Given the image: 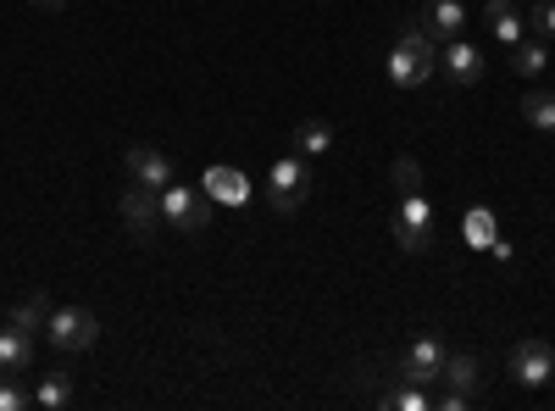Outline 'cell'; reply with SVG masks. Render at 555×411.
I'll list each match as a JSON object with an SVG mask.
<instances>
[{"mask_svg":"<svg viewBox=\"0 0 555 411\" xmlns=\"http://www.w3.org/2000/svg\"><path fill=\"white\" fill-rule=\"evenodd\" d=\"M434 67H439V39L428 28L405 23L400 39H395V51H389V84L395 89H416V84L434 78Z\"/></svg>","mask_w":555,"mask_h":411,"instance_id":"6da1fadb","label":"cell"},{"mask_svg":"<svg viewBox=\"0 0 555 411\" xmlns=\"http://www.w3.org/2000/svg\"><path fill=\"white\" fill-rule=\"evenodd\" d=\"M395 245L400 251H411V256H423L428 245H434V206H428V195L423 190H411V195H400V206H395Z\"/></svg>","mask_w":555,"mask_h":411,"instance_id":"7a4b0ae2","label":"cell"},{"mask_svg":"<svg viewBox=\"0 0 555 411\" xmlns=\"http://www.w3.org/2000/svg\"><path fill=\"white\" fill-rule=\"evenodd\" d=\"M44 339H51L56 350H89V345H101V317L89 311V306H56L51 311V323H44Z\"/></svg>","mask_w":555,"mask_h":411,"instance_id":"3957f363","label":"cell"},{"mask_svg":"<svg viewBox=\"0 0 555 411\" xmlns=\"http://www.w3.org/2000/svg\"><path fill=\"white\" fill-rule=\"evenodd\" d=\"M156 201H162V222L172 228V234H201V228L211 222V195L206 190L167 184V190H156Z\"/></svg>","mask_w":555,"mask_h":411,"instance_id":"277c9868","label":"cell"},{"mask_svg":"<svg viewBox=\"0 0 555 411\" xmlns=\"http://www.w3.org/2000/svg\"><path fill=\"white\" fill-rule=\"evenodd\" d=\"M306 195H311V162H306V156L272 162V172H267V201H272V211H300Z\"/></svg>","mask_w":555,"mask_h":411,"instance_id":"5b68a950","label":"cell"},{"mask_svg":"<svg viewBox=\"0 0 555 411\" xmlns=\"http://www.w3.org/2000/svg\"><path fill=\"white\" fill-rule=\"evenodd\" d=\"M117 211H122V228L139 240V245H156L162 240V201H156V190H145V184H128L122 190V201H117Z\"/></svg>","mask_w":555,"mask_h":411,"instance_id":"8992f818","label":"cell"},{"mask_svg":"<svg viewBox=\"0 0 555 411\" xmlns=\"http://www.w3.org/2000/svg\"><path fill=\"white\" fill-rule=\"evenodd\" d=\"M444 345L434 339V334H423V339H411L405 350H400V378L405 384H439V373H444Z\"/></svg>","mask_w":555,"mask_h":411,"instance_id":"52a82bcc","label":"cell"},{"mask_svg":"<svg viewBox=\"0 0 555 411\" xmlns=\"http://www.w3.org/2000/svg\"><path fill=\"white\" fill-rule=\"evenodd\" d=\"M512 378H517L522 389H544V384L555 378V350H550L544 339H522V345L512 350Z\"/></svg>","mask_w":555,"mask_h":411,"instance_id":"ba28073f","label":"cell"},{"mask_svg":"<svg viewBox=\"0 0 555 411\" xmlns=\"http://www.w3.org/2000/svg\"><path fill=\"white\" fill-rule=\"evenodd\" d=\"M128 178L133 184H145V190H167L172 184V162H167V151H156V145H128Z\"/></svg>","mask_w":555,"mask_h":411,"instance_id":"9c48e42d","label":"cell"},{"mask_svg":"<svg viewBox=\"0 0 555 411\" xmlns=\"http://www.w3.org/2000/svg\"><path fill=\"white\" fill-rule=\"evenodd\" d=\"M439 67L450 73V84L467 89V84L483 78V51H478V44H467V39H450V51L439 56Z\"/></svg>","mask_w":555,"mask_h":411,"instance_id":"30bf717a","label":"cell"},{"mask_svg":"<svg viewBox=\"0 0 555 411\" xmlns=\"http://www.w3.org/2000/svg\"><path fill=\"white\" fill-rule=\"evenodd\" d=\"M423 28L450 44V39H461V28H467V7H461V0H428V7H423Z\"/></svg>","mask_w":555,"mask_h":411,"instance_id":"8fae6325","label":"cell"},{"mask_svg":"<svg viewBox=\"0 0 555 411\" xmlns=\"http://www.w3.org/2000/svg\"><path fill=\"white\" fill-rule=\"evenodd\" d=\"M483 17H489V34H494L500 44H517V39H528V17L517 12V0H489Z\"/></svg>","mask_w":555,"mask_h":411,"instance_id":"7c38bea8","label":"cell"},{"mask_svg":"<svg viewBox=\"0 0 555 411\" xmlns=\"http://www.w3.org/2000/svg\"><path fill=\"white\" fill-rule=\"evenodd\" d=\"M34 368V334L23 329H0V373H28Z\"/></svg>","mask_w":555,"mask_h":411,"instance_id":"4fadbf2b","label":"cell"},{"mask_svg":"<svg viewBox=\"0 0 555 411\" xmlns=\"http://www.w3.org/2000/svg\"><path fill=\"white\" fill-rule=\"evenodd\" d=\"M206 195L222 201V206H245L250 201V184H245V172H234V167H211L206 172Z\"/></svg>","mask_w":555,"mask_h":411,"instance_id":"5bb4252c","label":"cell"},{"mask_svg":"<svg viewBox=\"0 0 555 411\" xmlns=\"http://www.w3.org/2000/svg\"><path fill=\"white\" fill-rule=\"evenodd\" d=\"M439 378H444L450 389H467V395H473V389L483 384V361H478L473 350H455V356H444V373H439Z\"/></svg>","mask_w":555,"mask_h":411,"instance_id":"9a60e30c","label":"cell"},{"mask_svg":"<svg viewBox=\"0 0 555 411\" xmlns=\"http://www.w3.org/2000/svg\"><path fill=\"white\" fill-rule=\"evenodd\" d=\"M522 123L539 133H555V89H528L522 95Z\"/></svg>","mask_w":555,"mask_h":411,"instance_id":"2e32d148","label":"cell"},{"mask_svg":"<svg viewBox=\"0 0 555 411\" xmlns=\"http://www.w3.org/2000/svg\"><path fill=\"white\" fill-rule=\"evenodd\" d=\"M295 151H300L306 162L328 156V151H334V128H328V123H317V117H311V123H300V128H295Z\"/></svg>","mask_w":555,"mask_h":411,"instance_id":"e0dca14e","label":"cell"},{"mask_svg":"<svg viewBox=\"0 0 555 411\" xmlns=\"http://www.w3.org/2000/svg\"><path fill=\"white\" fill-rule=\"evenodd\" d=\"M7 323L23 329V334H44V323H51V306H44V295H23V300L12 306Z\"/></svg>","mask_w":555,"mask_h":411,"instance_id":"ac0fdd59","label":"cell"},{"mask_svg":"<svg viewBox=\"0 0 555 411\" xmlns=\"http://www.w3.org/2000/svg\"><path fill=\"white\" fill-rule=\"evenodd\" d=\"M512 67L522 73V78H539L544 67H550V51H544V39L533 34V39H517L512 44Z\"/></svg>","mask_w":555,"mask_h":411,"instance_id":"d6986e66","label":"cell"},{"mask_svg":"<svg viewBox=\"0 0 555 411\" xmlns=\"http://www.w3.org/2000/svg\"><path fill=\"white\" fill-rule=\"evenodd\" d=\"M67 400H73V378H67V373H44V378H39L34 406H44V411H62Z\"/></svg>","mask_w":555,"mask_h":411,"instance_id":"ffe728a7","label":"cell"},{"mask_svg":"<svg viewBox=\"0 0 555 411\" xmlns=\"http://www.w3.org/2000/svg\"><path fill=\"white\" fill-rule=\"evenodd\" d=\"M34 395L17 384V373H0V411H28Z\"/></svg>","mask_w":555,"mask_h":411,"instance_id":"44dd1931","label":"cell"},{"mask_svg":"<svg viewBox=\"0 0 555 411\" xmlns=\"http://www.w3.org/2000/svg\"><path fill=\"white\" fill-rule=\"evenodd\" d=\"M384 406H395V411H428L434 400L423 395V384H405V389H395V395H389Z\"/></svg>","mask_w":555,"mask_h":411,"instance_id":"7402d4cb","label":"cell"},{"mask_svg":"<svg viewBox=\"0 0 555 411\" xmlns=\"http://www.w3.org/2000/svg\"><path fill=\"white\" fill-rule=\"evenodd\" d=\"M528 28L539 39H555V0H533V12H528Z\"/></svg>","mask_w":555,"mask_h":411,"instance_id":"603a6c76","label":"cell"},{"mask_svg":"<svg viewBox=\"0 0 555 411\" xmlns=\"http://www.w3.org/2000/svg\"><path fill=\"white\" fill-rule=\"evenodd\" d=\"M395 184H400V195H411V190H423V167H416L411 156H400V162H395Z\"/></svg>","mask_w":555,"mask_h":411,"instance_id":"cb8c5ba5","label":"cell"},{"mask_svg":"<svg viewBox=\"0 0 555 411\" xmlns=\"http://www.w3.org/2000/svg\"><path fill=\"white\" fill-rule=\"evenodd\" d=\"M467 406H473L467 389H444V395H439V411H467Z\"/></svg>","mask_w":555,"mask_h":411,"instance_id":"d4e9b609","label":"cell"},{"mask_svg":"<svg viewBox=\"0 0 555 411\" xmlns=\"http://www.w3.org/2000/svg\"><path fill=\"white\" fill-rule=\"evenodd\" d=\"M34 7H39V12H62V7H67V0H34Z\"/></svg>","mask_w":555,"mask_h":411,"instance_id":"484cf974","label":"cell"}]
</instances>
